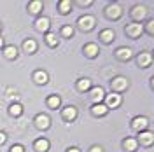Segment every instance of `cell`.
Masks as SVG:
<instances>
[{"label": "cell", "instance_id": "1", "mask_svg": "<svg viewBox=\"0 0 154 152\" xmlns=\"http://www.w3.org/2000/svg\"><path fill=\"white\" fill-rule=\"evenodd\" d=\"M142 32H144V26L140 25V23H133V25H130V26H126V33L130 35V37H140L142 35Z\"/></svg>", "mask_w": 154, "mask_h": 152}, {"label": "cell", "instance_id": "2", "mask_svg": "<svg viewBox=\"0 0 154 152\" xmlns=\"http://www.w3.org/2000/svg\"><path fill=\"white\" fill-rule=\"evenodd\" d=\"M131 126H133V129H137V131H145L147 126H149V121H147V117H135Z\"/></svg>", "mask_w": 154, "mask_h": 152}, {"label": "cell", "instance_id": "3", "mask_svg": "<svg viewBox=\"0 0 154 152\" xmlns=\"http://www.w3.org/2000/svg\"><path fill=\"white\" fill-rule=\"evenodd\" d=\"M79 26L82 30H91L93 26H95V18L93 16H82V18L79 19Z\"/></svg>", "mask_w": 154, "mask_h": 152}, {"label": "cell", "instance_id": "4", "mask_svg": "<svg viewBox=\"0 0 154 152\" xmlns=\"http://www.w3.org/2000/svg\"><path fill=\"white\" fill-rule=\"evenodd\" d=\"M35 124H37V128H40V129H48L51 121H49V117L46 114H38L35 117Z\"/></svg>", "mask_w": 154, "mask_h": 152}, {"label": "cell", "instance_id": "5", "mask_svg": "<svg viewBox=\"0 0 154 152\" xmlns=\"http://www.w3.org/2000/svg\"><path fill=\"white\" fill-rule=\"evenodd\" d=\"M121 14H123V9H121L117 4H112V5H109V7H107V16H109V18L117 19Z\"/></svg>", "mask_w": 154, "mask_h": 152}, {"label": "cell", "instance_id": "6", "mask_svg": "<svg viewBox=\"0 0 154 152\" xmlns=\"http://www.w3.org/2000/svg\"><path fill=\"white\" fill-rule=\"evenodd\" d=\"M107 100V108H109V107H112V108H114V107H119V103H121V95H119V93H112V95H109L105 98Z\"/></svg>", "mask_w": 154, "mask_h": 152}, {"label": "cell", "instance_id": "7", "mask_svg": "<svg viewBox=\"0 0 154 152\" xmlns=\"http://www.w3.org/2000/svg\"><path fill=\"white\" fill-rule=\"evenodd\" d=\"M126 86H128V81H126L125 77H117V79L112 81V87H114L117 93L123 91V89H126Z\"/></svg>", "mask_w": 154, "mask_h": 152}, {"label": "cell", "instance_id": "8", "mask_svg": "<svg viewBox=\"0 0 154 152\" xmlns=\"http://www.w3.org/2000/svg\"><path fill=\"white\" fill-rule=\"evenodd\" d=\"M140 143H144V145H151V143H154V133H151V131H140Z\"/></svg>", "mask_w": 154, "mask_h": 152}, {"label": "cell", "instance_id": "9", "mask_svg": "<svg viewBox=\"0 0 154 152\" xmlns=\"http://www.w3.org/2000/svg\"><path fill=\"white\" fill-rule=\"evenodd\" d=\"M35 150L37 152H48L49 150V142L46 138H38L35 142Z\"/></svg>", "mask_w": 154, "mask_h": 152}, {"label": "cell", "instance_id": "10", "mask_svg": "<svg viewBox=\"0 0 154 152\" xmlns=\"http://www.w3.org/2000/svg\"><path fill=\"white\" fill-rule=\"evenodd\" d=\"M137 61H138V65H140V67H149V65H151V61H152V56H151L149 53H142V54L138 56Z\"/></svg>", "mask_w": 154, "mask_h": 152}, {"label": "cell", "instance_id": "11", "mask_svg": "<svg viewBox=\"0 0 154 152\" xmlns=\"http://www.w3.org/2000/svg\"><path fill=\"white\" fill-rule=\"evenodd\" d=\"M145 14H147V11H145L144 5H137V7L133 9V12H131V16H133L137 21H138V19H142V18H145Z\"/></svg>", "mask_w": 154, "mask_h": 152}, {"label": "cell", "instance_id": "12", "mask_svg": "<svg viewBox=\"0 0 154 152\" xmlns=\"http://www.w3.org/2000/svg\"><path fill=\"white\" fill-rule=\"evenodd\" d=\"M98 46L96 44H88V46H84V53H86V56H89V58H95L96 54H98Z\"/></svg>", "mask_w": 154, "mask_h": 152}, {"label": "cell", "instance_id": "13", "mask_svg": "<svg viewBox=\"0 0 154 152\" xmlns=\"http://www.w3.org/2000/svg\"><path fill=\"white\" fill-rule=\"evenodd\" d=\"M63 117L67 119V121H74L77 117V110H75V107H67L65 110H63Z\"/></svg>", "mask_w": 154, "mask_h": 152}, {"label": "cell", "instance_id": "14", "mask_svg": "<svg viewBox=\"0 0 154 152\" xmlns=\"http://www.w3.org/2000/svg\"><path fill=\"white\" fill-rule=\"evenodd\" d=\"M33 81H35L37 84H46V82H48V74L42 72V70H38V72L33 74Z\"/></svg>", "mask_w": 154, "mask_h": 152}, {"label": "cell", "instance_id": "15", "mask_svg": "<svg viewBox=\"0 0 154 152\" xmlns=\"http://www.w3.org/2000/svg\"><path fill=\"white\" fill-rule=\"evenodd\" d=\"M123 145H125V150L133 152V150H137V145H138V142H137L135 138H126Z\"/></svg>", "mask_w": 154, "mask_h": 152}, {"label": "cell", "instance_id": "16", "mask_svg": "<svg viewBox=\"0 0 154 152\" xmlns=\"http://www.w3.org/2000/svg\"><path fill=\"white\" fill-rule=\"evenodd\" d=\"M100 37H102V40H103V42H107V44H109V42H112V40H114L116 33L112 32V30H103V32L100 33Z\"/></svg>", "mask_w": 154, "mask_h": 152}, {"label": "cell", "instance_id": "17", "mask_svg": "<svg viewBox=\"0 0 154 152\" xmlns=\"http://www.w3.org/2000/svg\"><path fill=\"white\" fill-rule=\"evenodd\" d=\"M117 56L121 59H130L133 56V53H131V49H128V47H121V49H117Z\"/></svg>", "mask_w": 154, "mask_h": 152}, {"label": "cell", "instance_id": "18", "mask_svg": "<svg viewBox=\"0 0 154 152\" xmlns=\"http://www.w3.org/2000/svg\"><path fill=\"white\" fill-rule=\"evenodd\" d=\"M49 25H51V23H49L48 18H40V19L37 21V30H40V32H48V30H49Z\"/></svg>", "mask_w": 154, "mask_h": 152}, {"label": "cell", "instance_id": "19", "mask_svg": "<svg viewBox=\"0 0 154 152\" xmlns=\"http://www.w3.org/2000/svg\"><path fill=\"white\" fill-rule=\"evenodd\" d=\"M107 110H109V108H107L105 105H102V103H96L95 107H93V114L95 115H105Z\"/></svg>", "mask_w": 154, "mask_h": 152}, {"label": "cell", "instance_id": "20", "mask_svg": "<svg viewBox=\"0 0 154 152\" xmlns=\"http://www.w3.org/2000/svg\"><path fill=\"white\" fill-rule=\"evenodd\" d=\"M91 93H93V102H95V103H98L100 100H103V89H102V87H95Z\"/></svg>", "mask_w": 154, "mask_h": 152}, {"label": "cell", "instance_id": "21", "mask_svg": "<svg viewBox=\"0 0 154 152\" xmlns=\"http://www.w3.org/2000/svg\"><path fill=\"white\" fill-rule=\"evenodd\" d=\"M60 103H61L60 96H49V98H48V105H49V108H58V107H60Z\"/></svg>", "mask_w": 154, "mask_h": 152}, {"label": "cell", "instance_id": "22", "mask_svg": "<svg viewBox=\"0 0 154 152\" xmlns=\"http://www.w3.org/2000/svg\"><path fill=\"white\" fill-rule=\"evenodd\" d=\"M35 49H37V42H35V40L30 38V40L25 42V51H26V53H35Z\"/></svg>", "mask_w": 154, "mask_h": 152}, {"label": "cell", "instance_id": "23", "mask_svg": "<svg viewBox=\"0 0 154 152\" xmlns=\"http://www.w3.org/2000/svg\"><path fill=\"white\" fill-rule=\"evenodd\" d=\"M77 86H79V89H81V91H88V89L91 87V81H89V79H81Z\"/></svg>", "mask_w": 154, "mask_h": 152}, {"label": "cell", "instance_id": "24", "mask_svg": "<svg viewBox=\"0 0 154 152\" xmlns=\"http://www.w3.org/2000/svg\"><path fill=\"white\" fill-rule=\"evenodd\" d=\"M5 56L9 58V59L16 58V56H18V51H16V47H14V46H7V47H5Z\"/></svg>", "mask_w": 154, "mask_h": 152}, {"label": "cell", "instance_id": "25", "mask_svg": "<svg viewBox=\"0 0 154 152\" xmlns=\"http://www.w3.org/2000/svg\"><path fill=\"white\" fill-rule=\"evenodd\" d=\"M70 9H72V4H70L68 0H61V2H60V11H61L63 14H67Z\"/></svg>", "mask_w": 154, "mask_h": 152}, {"label": "cell", "instance_id": "26", "mask_svg": "<svg viewBox=\"0 0 154 152\" xmlns=\"http://www.w3.org/2000/svg\"><path fill=\"white\" fill-rule=\"evenodd\" d=\"M30 7V12H33V14H37L38 11L42 9V2H38V0H35V2H32L28 5Z\"/></svg>", "mask_w": 154, "mask_h": 152}, {"label": "cell", "instance_id": "27", "mask_svg": "<svg viewBox=\"0 0 154 152\" xmlns=\"http://www.w3.org/2000/svg\"><path fill=\"white\" fill-rule=\"evenodd\" d=\"M21 112H23V107H21L19 103L11 105V114L12 115H21Z\"/></svg>", "mask_w": 154, "mask_h": 152}, {"label": "cell", "instance_id": "28", "mask_svg": "<svg viewBox=\"0 0 154 152\" xmlns=\"http://www.w3.org/2000/svg\"><path fill=\"white\" fill-rule=\"evenodd\" d=\"M46 40H48L49 46H56V44H58V38H56L54 33H48V35H46Z\"/></svg>", "mask_w": 154, "mask_h": 152}, {"label": "cell", "instance_id": "29", "mask_svg": "<svg viewBox=\"0 0 154 152\" xmlns=\"http://www.w3.org/2000/svg\"><path fill=\"white\" fill-rule=\"evenodd\" d=\"M61 33H63V37H72L74 35V28L72 26H63V30H61Z\"/></svg>", "mask_w": 154, "mask_h": 152}, {"label": "cell", "instance_id": "30", "mask_svg": "<svg viewBox=\"0 0 154 152\" xmlns=\"http://www.w3.org/2000/svg\"><path fill=\"white\" fill-rule=\"evenodd\" d=\"M11 152H25V149H23V145H12Z\"/></svg>", "mask_w": 154, "mask_h": 152}, {"label": "cell", "instance_id": "31", "mask_svg": "<svg viewBox=\"0 0 154 152\" xmlns=\"http://www.w3.org/2000/svg\"><path fill=\"white\" fill-rule=\"evenodd\" d=\"M147 32H149V33H154V19L147 25Z\"/></svg>", "mask_w": 154, "mask_h": 152}, {"label": "cell", "instance_id": "32", "mask_svg": "<svg viewBox=\"0 0 154 152\" xmlns=\"http://www.w3.org/2000/svg\"><path fill=\"white\" fill-rule=\"evenodd\" d=\"M5 140H7V136H5V133H0V145H2V143L5 142Z\"/></svg>", "mask_w": 154, "mask_h": 152}, {"label": "cell", "instance_id": "33", "mask_svg": "<svg viewBox=\"0 0 154 152\" xmlns=\"http://www.w3.org/2000/svg\"><path fill=\"white\" fill-rule=\"evenodd\" d=\"M91 152H103V150H102V147H93V150Z\"/></svg>", "mask_w": 154, "mask_h": 152}, {"label": "cell", "instance_id": "34", "mask_svg": "<svg viewBox=\"0 0 154 152\" xmlns=\"http://www.w3.org/2000/svg\"><path fill=\"white\" fill-rule=\"evenodd\" d=\"M79 4H81V5H91V2H89V0H86V2H79Z\"/></svg>", "mask_w": 154, "mask_h": 152}, {"label": "cell", "instance_id": "35", "mask_svg": "<svg viewBox=\"0 0 154 152\" xmlns=\"http://www.w3.org/2000/svg\"><path fill=\"white\" fill-rule=\"evenodd\" d=\"M68 152H79V149H75V147H72V149H70Z\"/></svg>", "mask_w": 154, "mask_h": 152}, {"label": "cell", "instance_id": "36", "mask_svg": "<svg viewBox=\"0 0 154 152\" xmlns=\"http://www.w3.org/2000/svg\"><path fill=\"white\" fill-rule=\"evenodd\" d=\"M2 46H4V38L0 37V47H2Z\"/></svg>", "mask_w": 154, "mask_h": 152}, {"label": "cell", "instance_id": "37", "mask_svg": "<svg viewBox=\"0 0 154 152\" xmlns=\"http://www.w3.org/2000/svg\"><path fill=\"white\" fill-rule=\"evenodd\" d=\"M152 86H154V81H152Z\"/></svg>", "mask_w": 154, "mask_h": 152}]
</instances>
